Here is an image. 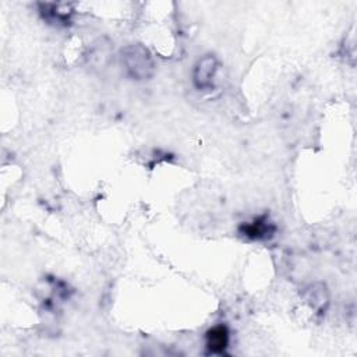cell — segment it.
<instances>
[{"instance_id":"cell-1","label":"cell","mask_w":357,"mask_h":357,"mask_svg":"<svg viewBox=\"0 0 357 357\" xmlns=\"http://www.w3.org/2000/svg\"><path fill=\"white\" fill-rule=\"evenodd\" d=\"M122 61L130 77L135 80H144L153 76L154 61L150 52L141 45L127 46L122 52Z\"/></svg>"},{"instance_id":"cell-2","label":"cell","mask_w":357,"mask_h":357,"mask_svg":"<svg viewBox=\"0 0 357 357\" xmlns=\"http://www.w3.org/2000/svg\"><path fill=\"white\" fill-rule=\"evenodd\" d=\"M218 68V63L217 59L208 55L205 57H202L194 70V84L197 88L200 90H205L209 88L212 86V80L215 77Z\"/></svg>"},{"instance_id":"cell-3","label":"cell","mask_w":357,"mask_h":357,"mask_svg":"<svg viewBox=\"0 0 357 357\" xmlns=\"http://www.w3.org/2000/svg\"><path fill=\"white\" fill-rule=\"evenodd\" d=\"M239 232L247 239L264 240V239H269L275 233V226L268 221L267 217H261L250 224H243Z\"/></svg>"},{"instance_id":"cell-4","label":"cell","mask_w":357,"mask_h":357,"mask_svg":"<svg viewBox=\"0 0 357 357\" xmlns=\"http://www.w3.org/2000/svg\"><path fill=\"white\" fill-rule=\"evenodd\" d=\"M229 345V332L224 325L213 327L206 332V349L212 354L225 353Z\"/></svg>"}]
</instances>
